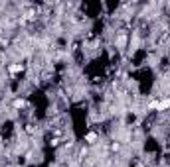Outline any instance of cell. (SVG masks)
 Instances as JSON below:
<instances>
[{"label":"cell","instance_id":"cell-2","mask_svg":"<svg viewBox=\"0 0 170 167\" xmlns=\"http://www.w3.org/2000/svg\"><path fill=\"white\" fill-rule=\"evenodd\" d=\"M164 108H170V98H166V100H162V102L158 104V110H164Z\"/></svg>","mask_w":170,"mask_h":167},{"label":"cell","instance_id":"cell-4","mask_svg":"<svg viewBox=\"0 0 170 167\" xmlns=\"http://www.w3.org/2000/svg\"><path fill=\"white\" fill-rule=\"evenodd\" d=\"M158 104H160V102H156V100H154V102L148 104V108H150V110H156V108H158Z\"/></svg>","mask_w":170,"mask_h":167},{"label":"cell","instance_id":"cell-3","mask_svg":"<svg viewBox=\"0 0 170 167\" xmlns=\"http://www.w3.org/2000/svg\"><path fill=\"white\" fill-rule=\"evenodd\" d=\"M85 140H87V141H89V144H93V141H95V140H97V134H95V132H91V134H87V136H85Z\"/></svg>","mask_w":170,"mask_h":167},{"label":"cell","instance_id":"cell-1","mask_svg":"<svg viewBox=\"0 0 170 167\" xmlns=\"http://www.w3.org/2000/svg\"><path fill=\"white\" fill-rule=\"evenodd\" d=\"M22 69H24V67H22V65H20V63H18V65H10V67H8V71H10V73H12V75H16V73H20V71H22Z\"/></svg>","mask_w":170,"mask_h":167}]
</instances>
